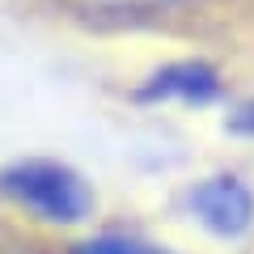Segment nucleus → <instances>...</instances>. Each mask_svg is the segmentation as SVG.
Listing matches in <instances>:
<instances>
[{
  "label": "nucleus",
  "mask_w": 254,
  "mask_h": 254,
  "mask_svg": "<svg viewBox=\"0 0 254 254\" xmlns=\"http://www.w3.org/2000/svg\"><path fill=\"white\" fill-rule=\"evenodd\" d=\"M229 127H233V131H250V136H254V102H250V106H237L233 115H229Z\"/></svg>",
  "instance_id": "obj_6"
},
{
  "label": "nucleus",
  "mask_w": 254,
  "mask_h": 254,
  "mask_svg": "<svg viewBox=\"0 0 254 254\" xmlns=\"http://www.w3.org/2000/svg\"><path fill=\"white\" fill-rule=\"evenodd\" d=\"M72 254H170V250H165V246H153V242H140V237L102 233V237H89V242H81Z\"/></svg>",
  "instance_id": "obj_5"
},
{
  "label": "nucleus",
  "mask_w": 254,
  "mask_h": 254,
  "mask_svg": "<svg viewBox=\"0 0 254 254\" xmlns=\"http://www.w3.org/2000/svg\"><path fill=\"white\" fill-rule=\"evenodd\" d=\"M195 102L208 106L220 98V76L212 64L203 60H182V64H165L161 72H153V81L140 85V102Z\"/></svg>",
  "instance_id": "obj_3"
},
{
  "label": "nucleus",
  "mask_w": 254,
  "mask_h": 254,
  "mask_svg": "<svg viewBox=\"0 0 254 254\" xmlns=\"http://www.w3.org/2000/svg\"><path fill=\"white\" fill-rule=\"evenodd\" d=\"M0 254H38V250H34V246H4Z\"/></svg>",
  "instance_id": "obj_7"
},
{
  "label": "nucleus",
  "mask_w": 254,
  "mask_h": 254,
  "mask_svg": "<svg viewBox=\"0 0 254 254\" xmlns=\"http://www.w3.org/2000/svg\"><path fill=\"white\" fill-rule=\"evenodd\" d=\"M0 195H9L26 212L51 225H81L93 216V187L72 165L51 161V157H30V161L4 165L0 170Z\"/></svg>",
  "instance_id": "obj_1"
},
{
  "label": "nucleus",
  "mask_w": 254,
  "mask_h": 254,
  "mask_svg": "<svg viewBox=\"0 0 254 254\" xmlns=\"http://www.w3.org/2000/svg\"><path fill=\"white\" fill-rule=\"evenodd\" d=\"M76 17L98 21V26H136V21H153L170 9H182L187 0H64Z\"/></svg>",
  "instance_id": "obj_4"
},
{
  "label": "nucleus",
  "mask_w": 254,
  "mask_h": 254,
  "mask_svg": "<svg viewBox=\"0 0 254 254\" xmlns=\"http://www.w3.org/2000/svg\"><path fill=\"white\" fill-rule=\"evenodd\" d=\"M187 208L208 233L216 237H242L254 225V195L237 174H212L187 190Z\"/></svg>",
  "instance_id": "obj_2"
}]
</instances>
